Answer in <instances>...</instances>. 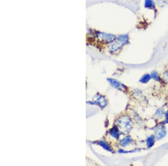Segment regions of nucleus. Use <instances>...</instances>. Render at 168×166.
<instances>
[{"label":"nucleus","instance_id":"39448f33","mask_svg":"<svg viewBox=\"0 0 168 166\" xmlns=\"http://www.w3.org/2000/svg\"><path fill=\"white\" fill-rule=\"evenodd\" d=\"M145 6L148 9H154L155 7L154 2L153 0H145Z\"/></svg>","mask_w":168,"mask_h":166},{"label":"nucleus","instance_id":"1a4fd4ad","mask_svg":"<svg viewBox=\"0 0 168 166\" xmlns=\"http://www.w3.org/2000/svg\"><path fill=\"white\" fill-rule=\"evenodd\" d=\"M156 116H157L158 117H159V118H162V117H163L164 116V115H165V111H164V110L163 109H162V108H160V109H159L157 110L156 113Z\"/></svg>","mask_w":168,"mask_h":166},{"label":"nucleus","instance_id":"9b49d317","mask_svg":"<svg viewBox=\"0 0 168 166\" xmlns=\"http://www.w3.org/2000/svg\"><path fill=\"white\" fill-rule=\"evenodd\" d=\"M151 76L154 80L156 81H159V79H160V78L159 76V74H158V73L157 72H155V71L151 73Z\"/></svg>","mask_w":168,"mask_h":166},{"label":"nucleus","instance_id":"f03ea898","mask_svg":"<svg viewBox=\"0 0 168 166\" xmlns=\"http://www.w3.org/2000/svg\"><path fill=\"white\" fill-rule=\"evenodd\" d=\"M118 124L120 128L125 133H128L132 128V123L129 117L124 116L120 117L118 120Z\"/></svg>","mask_w":168,"mask_h":166},{"label":"nucleus","instance_id":"7ed1b4c3","mask_svg":"<svg viewBox=\"0 0 168 166\" xmlns=\"http://www.w3.org/2000/svg\"><path fill=\"white\" fill-rule=\"evenodd\" d=\"M167 134L166 129L164 127H160L157 128L155 133V138L157 140L163 138Z\"/></svg>","mask_w":168,"mask_h":166},{"label":"nucleus","instance_id":"f257e3e1","mask_svg":"<svg viewBox=\"0 0 168 166\" xmlns=\"http://www.w3.org/2000/svg\"><path fill=\"white\" fill-rule=\"evenodd\" d=\"M129 40V37L127 35H123L120 37L116 40H115L110 45L109 49L110 51L114 52L121 48L124 44H125Z\"/></svg>","mask_w":168,"mask_h":166},{"label":"nucleus","instance_id":"f8f14e48","mask_svg":"<svg viewBox=\"0 0 168 166\" xmlns=\"http://www.w3.org/2000/svg\"><path fill=\"white\" fill-rule=\"evenodd\" d=\"M102 145L104 147V148H105L106 149H107V150H108V151H110V147H109V146L105 143H104V142H103Z\"/></svg>","mask_w":168,"mask_h":166},{"label":"nucleus","instance_id":"ddd939ff","mask_svg":"<svg viewBox=\"0 0 168 166\" xmlns=\"http://www.w3.org/2000/svg\"><path fill=\"white\" fill-rule=\"evenodd\" d=\"M164 77L166 81H168V71H167L164 74Z\"/></svg>","mask_w":168,"mask_h":166},{"label":"nucleus","instance_id":"9d476101","mask_svg":"<svg viewBox=\"0 0 168 166\" xmlns=\"http://www.w3.org/2000/svg\"><path fill=\"white\" fill-rule=\"evenodd\" d=\"M110 134L114 138H118L119 137V132L118 129L116 128H113V129L111 130L110 131Z\"/></svg>","mask_w":168,"mask_h":166},{"label":"nucleus","instance_id":"4468645a","mask_svg":"<svg viewBox=\"0 0 168 166\" xmlns=\"http://www.w3.org/2000/svg\"><path fill=\"white\" fill-rule=\"evenodd\" d=\"M167 120L168 121V111L167 114Z\"/></svg>","mask_w":168,"mask_h":166},{"label":"nucleus","instance_id":"20e7f679","mask_svg":"<svg viewBox=\"0 0 168 166\" xmlns=\"http://www.w3.org/2000/svg\"><path fill=\"white\" fill-rule=\"evenodd\" d=\"M110 82L112 83V85L116 89H125V86L120 83L119 82L116 81V80L114 79H109Z\"/></svg>","mask_w":168,"mask_h":166},{"label":"nucleus","instance_id":"6e6552de","mask_svg":"<svg viewBox=\"0 0 168 166\" xmlns=\"http://www.w3.org/2000/svg\"><path fill=\"white\" fill-rule=\"evenodd\" d=\"M146 143H147V147L149 148L151 147L154 144V137L153 136H151L149 138H148V139L146 141Z\"/></svg>","mask_w":168,"mask_h":166},{"label":"nucleus","instance_id":"423d86ee","mask_svg":"<svg viewBox=\"0 0 168 166\" xmlns=\"http://www.w3.org/2000/svg\"><path fill=\"white\" fill-rule=\"evenodd\" d=\"M132 141V139L129 136H127L126 137L124 138H123V140H122L121 142H120V144L122 146H126L127 145H129L130 144Z\"/></svg>","mask_w":168,"mask_h":166},{"label":"nucleus","instance_id":"0eeeda50","mask_svg":"<svg viewBox=\"0 0 168 166\" xmlns=\"http://www.w3.org/2000/svg\"><path fill=\"white\" fill-rule=\"evenodd\" d=\"M151 78V75H148V74H146V75L143 76L141 77V78L140 79V81L141 82L143 83H146L148 82L150 80Z\"/></svg>","mask_w":168,"mask_h":166}]
</instances>
